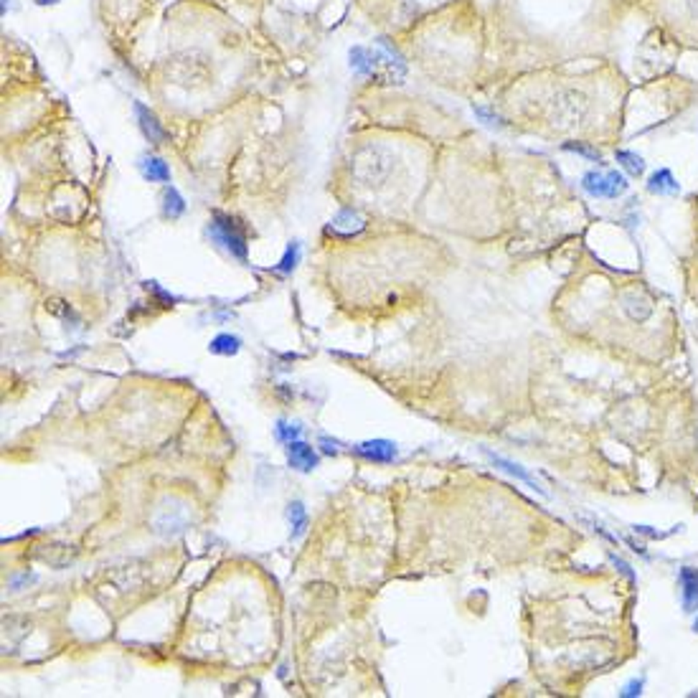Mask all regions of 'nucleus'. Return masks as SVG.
Segmentation results:
<instances>
[{"label":"nucleus","instance_id":"nucleus-1","mask_svg":"<svg viewBox=\"0 0 698 698\" xmlns=\"http://www.w3.org/2000/svg\"><path fill=\"white\" fill-rule=\"evenodd\" d=\"M208 237L219 247H224L234 259L247 261V237H244L237 219H231L226 213H213L211 221H208Z\"/></svg>","mask_w":698,"mask_h":698},{"label":"nucleus","instance_id":"nucleus-2","mask_svg":"<svg viewBox=\"0 0 698 698\" xmlns=\"http://www.w3.org/2000/svg\"><path fill=\"white\" fill-rule=\"evenodd\" d=\"M353 173L366 186H378L391 173V158L381 147H364L353 158Z\"/></svg>","mask_w":698,"mask_h":698},{"label":"nucleus","instance_id":"nucleus-3","mask_svg":"<svg viewBox=\"0 0 698 698\" xmlns=\"http://www.w3.org/2000/svg\"><path fill=\"white\" fill-rule=\"evenodd\" d=\"M582 188L592 198H617L627 193L630 183L619 170H589L582 178Z\"/></svg>","mask_w":698,"mask_h":698},{"label":"nucleus","instance_id":"nucleus-4","mask_svg":"<svg viewBox=\"0 0 698 698\" xmlns=\"http://www.w3.org/2000/svg\"><path fill=\"white\" fill-rule=\"evenodd\" d=\"M285 452H287V465H290L292 470H298V473H313V470L317 468V462H320L315 447L303 442V439H292V442H287Z\"/></svg>","mask_w":698,"mask_h":698},{"label":"nucleus","instance_id":"nucleus-5","mask_svg":"<svg viewBox=\"0 0 698 698\" xmlns=\"http://www.w3.org/2000/svg\"><path fill=\"white\" fill-rule=\"evenodd\" d=\"M356 452H359L361 457H366L368 462H381V465L394 462L396 457H399V449H396V444L389 442V439H368V442H361V444H356Z\"/></svg>","mask_w":698,"mask_h":698},{"label":"nucleus","instance_id":"nucleus-6","mask_svg":"<svg viewBox=\"0 0 698 698\" xmlns=\"http://www.w3.org/2000/svg\"><path fill=\"white\" fill-rule=\"evenodd\" d=\"M485 457L488 460L495 465V468H500L503 473H508V475H513L516 480H521V483H526V485L531 488V490H536V492H541V495H546V490L541 488V483L539 480L534 478V475L529 473L526 468H521L518 462H513V460H505V457H500V455H495V452H490V449H485Z\"/></svg>","mask_w":698,"mask_h":698},{"label":"nucleus","instance_id":"nucleus-7","mask_svg":"<svg viewBox=\"0 0 698 698\" xmlns=\"http://www.w3.org/2000/svg\"><path fill=\"white\" fill-rule=\"evenodd\" d=\"M680 589H683V612H698V569L696 566H683L678 571Z\"/></svg>","mask_w":698,"mask_h":698},{"label":"nucleus","instance_id":"nucleus-8","mask_svg":"<svg viewBox=\"0 0 698 698\" xmlns=\"http://www.w3.org/2000/svg\"><path fill=\"white\" fill-rule=\"evenodd\" d=\"M364 224L366 221L359 216V211H353V208H343V211L335 213V219L330 221L328 231L330 234H338V237H353V234L364 231Z\"/></svg>","mask_w":698,"mask_h":698},{"label":"nucleus","instance_id":"nucleus-9","mask_svg":"<svg viewBox=\"0 0 698 698\" xmlns=\"http://www.w3.org/2000/svg\"><path fill=\"white\" fill-rule=\"evenodd\" d=\"M135 112H137V120H140V130H142V135H145L150 142H155V145H160L165 140V130H163V125L158 122V117H155V112H150L145 107L142 102H135Z\"/></svg>","mask_w":698,"mask_h":698},{"label":"nucleus","instance_id":"nucleus-10","mask_svg":"<svg viewBox=\"0 0 698 698\" xmlns=\"http://www.w3.org/2000/svg\"><path fill=\"white\" fill-rule=\"evenodd\" d=\"M648 191L655 196H675L680 193V183L675 181L668 168H660L648 178Z\"/></svg>","mask_w":698,"mask_h":698},{"label":"nucleus","instance_id":"nucleus-11","mask_svg":"<svg viewBox=\"0 0 698 698\" xmlns=\"http://www.w3.org/2000/svg\"><path fill=\"white\" fill-rule=\"evenodd\" d=\"M140 170H142V176L147 178L150 183H168L170 181V168L163 158L158 155H142L140 158Z\"/></svg>","mask_w":698,"mask_h":698},{"label":"nucleus","instance_id":"nucleus-12","mask_svg":"<svg viewBox=\"0 0 698 698\" xmlns=\"http://www.w3.org/2000/svg\"><path fill=\"white\" fill-rule=\"evenodd\" d=\"M287 521H290V539H300L308 531V510L300 500H292L287 505Z\"/></svg>","mask_w":698,"mask_h":698},{"label":"nucleus","instance_id":"nucleus-13","mask_svg":"<svg viewBox=\"0 0 698 698\" xmlns=\"http://www.w3.org/2000/svg\"><path fill=\"white\" fill-rule=\"evenodd\" d=\"M348 59H351V69H353V72L371 74L373 69H376L378 54H373V51L364 49V46H353L351 54H348Z\"/></svg>","mask_w":698,"mask_h":698},{"label":"nucleus","instance_id":"nucleus-14","mask_svg":"<svg viewBox=\"0 0 698 698\" xmlns=\"http://www.w3.org/2000/svg\"><path fill=\"white\" fill-rule=\"evenodd\" d=\"M208 351H211L213 356H237V353L242 351V338L221 333L208 343Z\"/></svg>","mask_w":698,"mask_h":698},{"label":"nucleus","instance_id":"nucleus-15","mask_svg":"<svg viewBox=\"0 0 698 698\" xmlns=\"http://www.w3.org/2000/svg\"><path fill=\"white\" fill-rule=\"evenodd\" d=\"M183 211H186V201H183V196L178 193L173 186L165 188V193H163V213L165 216H168V219H178V216H183Z\"/></svg>","mask_w":698,"mask_h":698},{"label":"nucleus","instance_id":"nucleus-16","mask_svg":"<svg viewBox=\"0 0 698 698\" xmlns=\"http://www.w3.org/2000/svg\"><path fill=\"white\" fill-rule=\"evenodd\" d=\"M614 158H617V163L622 165V168L630 173V176H635V178H640L645 173V160L640 158L638 152H632V150H617L614 152Z\"/></svg>","mask_w":698,"mask_h":698},{"label":"nucleus","instance_id":"nucleus-17","mask_svg":"<svg viewBox=\"0 0 698 698\" xmlns=\"http://www.w3.org/2000/svg\"><path fill=\"white\" fill-rule=\"evenodd\" d=\"M298 261H300V244L298 242H292L290 247L285 249V254H282V259L277 261V267H274V272H279V274H290L292 269L298 267Z\"/></svg>","mask_w":698,"mask_h":698},{"label":"nucleus","instance_id":"nucleus-18","mask_svg":"<svg viewBox=\"0 0 698 698\" xmlns=\"http://www.w3.org/2000/svg\"><path fill=\"white\" fill-rule=\"evenodd\" d=\"M274 434H277L279 442L287 444V442H292V439H300L303 427H300L298 422H285V419H279L277 427H274Z\"/></svg>","mask_w":698,"mask_h":698},{"label":"nucleus","instance_id":"nucleus-19","mask_svg":"<svg viewBox=\"0 0 698 698\" xmlns=\"http://www.w3.org/2000/svg\"><path fill=\"white\" fill-rule=\"evenodd\" d=\"M564 150L577 152V155H582V158H587V160H595V163H602V152H600V150H595V147L582 145V142H566Z\"/></svg>","mask_w":698,"mask_h":698},{"label":"nucleus","instance_id":"nucleus-20","mask_svg":"<svg viewBox=\"0 0 698 698\" xmlns=\"http://www.w3.org/2000/svg\"><path fill=\"white\" fill-rule=\"evenodd\" d=\"M473 112H475V115L480 117V120L485 122V125H490V128H503V125H505V122H503V117H498V115H495V112L485 110V107H478V104H475V107H473Z\"/></svg>","mask_w":698,"mask_h":698},{"label":"nucleus","instance_id":"nucleus-21","mask_svg":"<svg viewBox=\"0 0 698 698\" xmlns=\"http://www.w3.org/2000/svg\"><path fill=\"white\" fill-rule=\"evenodd\" d=\"M643 686H645V678H635V680H630L625 688H622V693H619V696H622V698L640 696V693H643Z\"/></svg>","mask_w":698,"mask_h":698},{"label":"nucleus","instance_id":"nucleus-22","mask_svg":"<svg viewBox=\"0 0 698 698\" xmlns=\"http://www.w3.org/2000/svg\"><path fill=\"white\" fill-rule=\"evenodd\" d=\"M320 447H322V452H325V455H338L340 444L335 442V439H330V437H320Z\"/></svg>","mask_w":698,"mask_h":698},{"label":"nucleus","instance_id":"nucleus-23","mask_svg":"<svg viewBox=\"0 0 698 698\" xmlns=\"http://www.w3.org/2000/svg\"><path fill=\"white\" fill-rule=\"evenodd\" d=\"M612 561H614V566H619V571H622V574H625V577L630 579V582H635V574H632V569H630V566L625 564V561H622V558L612 556Z\"/></svg>","mask_w":698,"mask_h":698},{"label":"nucleus","instance_id":"nucleus-24","mask_svg":"<svg viewBox=\"0 0 698 698\" xmlns=\"http://www.w3.org/2000/svg\"><path fill=\"white\" fill-rule=\"evenodd\" d=\"M693 630H696V632H698V617H696V619H693Z\"/></svg>","mask_w":698,"mask_h":698}]
</instances>
